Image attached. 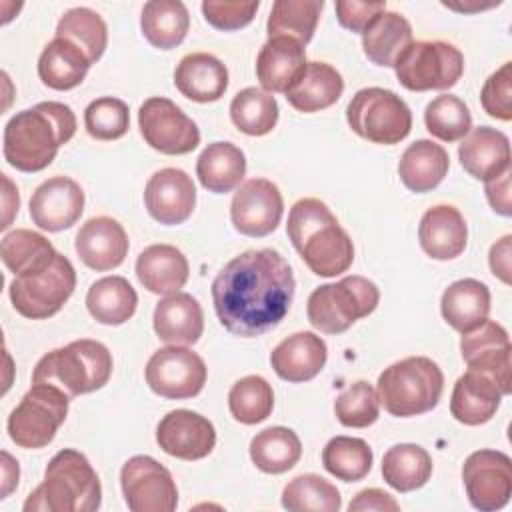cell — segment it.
Here are the masks:
<instances>
[{"instance_id": "25", "label": "cell", "mask_w": 512, "mask_h": 512, "mask_svg": "<svg viewBox=\"0 0 512 512\" xmlns=\"http://www.w3.org/2000/svg\"><path fill=\"white\" fill-rule=\"evenodd\" d=\"M326 358V342L314 332H294L270 352L274 372L286 382L312 380L324 368Z\"/></svg>"}, {"instance_id": "26", "label": "cell", "mask_w": 512, "mask_h": 512, "mask_svg": "<svg viewBox=\"0 0 512 512\" xmlns=\"http://www.w3.org/2000/svg\"><path fill=\"white\" fill-rule=\"evenodd\" d=\"M154 332L162 342L190 346L204 332V314L198 300L188 292L164 296L154 308Z\"/></svg>"}, {"instance_id": "33", "label": "cell", "mask_w": 512, "mask_h": 512, "mask_svg": "<svg viewBox=\"0 0 512 512\" xmlns=\"http://www.w3.org/2000/svg\"><path fill=\"white\" fill-rule=\"evenodd\" d=\"M412 42L410 22L392 10L380 12L362 32V50L376 66H394Z\"/></svg>"}, {"instance_id": "3", "label": "cell", "mask_w": 512, "mask_h": 512, "mask_svg": "<svg viewBox=\"0 0 512 512\" xmlns=\"http://www.w3.org/2000/svg\"><path fill=\"white\" fill-rule=\"evenodd\" d=\"M286 232L316 276L334 278L352 266V238L322 200L300 198L288 212Z\"/></svg>"}, {"instance_id": "16", "label": "cell", "mask_w": 512, "mask_h": 512, "mask_svg": "<svg viewBox=\"0 0 512 512\" xmlns=\"http://www.w3.org/2000/svg\"><path fill=\"white\" fill-rule=\"evenodd\" d=\"M460 352L468 370L492 378L506 394L512 390V346L504 326L494 320H482L478 326L462 332Z\"/></svg>"}, {"instance_id": "21", "label": "cell", "mask_w": 512, "mask_h": 512, "mask_svg": "<svg viewBox=\"0 0 512 512\" xmlns=\"http://www.w3.org/2000/svg\"><path fill=\"white\" fill-rule=\"evenodd\" d=\"M74 248L88 268L106 272L124 262L128 254V236L118 220L96 216L80 226Z\"/></svg>"}, {"instance_id": "1", "label": "cell", "mask_w": 512, "mask_h": 512, "mask_svg": "<svg viewBox=\"0 0 512 512\" xmlns=\"http://www.w3.org/2000/svg\"><path fill=\"white\" fill-rule=\"evenodd\" d=\"M294 288L292 268L280 252L272 248L246 250L212 280L214 310L230 334L262 336L284 320Z\"/></svg>"}, {"instance_id": "35", "label": "cell", "mask_w": 512, "mask_h": 512, "mask_svg": "<svg viewBox=\"0 0 512 512\" xmlns=\"http://www.w3.org/2000/svg\"><path fill=\"white\" fill-rule=\"evenodd\" d=\"M442 318L458 332H466L488 318L490 290L484 282L462 278L452 282L440 300Z\"/></svg>"}, {"instance_id": "57", "label": "cell", "mask_w": 512, "mask_h": 512, "mask_svg": "<svg viewBox=\"0 0 512 512\" xmlns=\"http://www.w3.org/2000/svg\"><path fill=\"white\" fill-rule=\"evenodd\" d=\"M18 476H20L18 462L6 450H2V496L0 498H6L18 486Z\"/></svg>"}, {"instance_id": "52", "label": "cell", "mask_w": 512, "mask_h": 512, "mask_svg": "<svg viewBox=\"0 0 512 512\" xmlns=\"http://www.w3.org/2000/svg\"><path fill=\"white\" fill-rule=\"evenodd\" d=\"M386 10V2H362V0H338L336 2V18L342 28L352 32H364L368 24Z\"/></svg>"}, {"instance_id": "11", "label": "cell", "mask_w": 512, "mask_h": 512, "mask_svg": "<svg viewBox=\"0 0 512 512\" xmlns=\"http://www.w3.org/2000/svg\"><path fill=\"white\" fill-rule=\"evenodd\" d=\"M76 288V272L64 254H56L54 262L34 276L14 278L8 294L14 310L30 320L54 316Z\"/></svg>"}, {"instance_id": "42", "label": "cell", "mask_w": 512, "mask_h": 512, "mask_svg": "<svg viewBox=\"0 0 512 512\" xmlns=\"http://www.w3.org/2000/svg\"><path fill=\"white\" fill-rule=\"evenodd\" d=\"M230 120L248 136H264L278 122V102L262 88L248 86L232 98Z\"/></svg>"}, {"instance_id": "5", "label": "cell", "mask_w": 512, "mask_h": 512, "mask_svg": "<svg viewBox=\"0 0 512 512\" xmlns=\"http://www.w3.org/2000/svg\"><path fill=\"white\" fill-rule=\"evenodd\" d=\"M112 376L110 350L90 338H80L64 348L44 354L32 372V382L54 384L70 398L100 390Z\"/></svg>"}, {"instance_id": "24", "label": "cell", "mask_w": 512, "mask_h": 512, "mask_svg": "<svg viewBox=\"0 0 512 512\" xmlns=\"http://www.w3.org/2000/svg\"><path fill=\"white\" fill-rule=\"evenodd\" d=\"M458 158L472 178L488 182L510 168V140L496 128L478 126L462 138Z\"/></svg>"}, {"instance_id": "28", "label": "cell", "mask_w": 512, "mask_h": 512, "mask_svg": "<svg viewBox=\"0 0 512 512\" xmlns=\"http://www.w3.org/2000/svg\"><path fill=\"white\" fill-rule=\"evenodd\" d=\"M174 84L182 96L194 102H216L228 88V70L222 60L208 52L186 54L176 70Z\"/></svg>"}, {"instance_id": "49", "label": "cell", "mask_w": 512, "mask_h": 512, "mask_svg": "<svg viewBox=\"0 0 512 512\" xmlns=\"http://www.w3.org/2000/svg\"><path fill=\"white\" fill-rule=\"evenodd\" d=\"M84 126L94 140H118L130 126L128 104L114 96L96 98L84 110Z\"/></svg>"}, {"instance_id": "38", "label": "cell", "mask_w": 512, "mask_h": 512, "mask_svg": "<svg viewBox=\"0 0 512 512\" xmlns=\"http://www.w3.org/2000/svg\"><path fill=\"white\" fill-rule=\"evenodd\" d=\"M140 28L154 48L172 50L188 34V8L180 0H150L142 8Z\"/></svg>"}, {"instance_id": "55", "label": "cell", "mask_w": 512, "mask_h": 512, "mask_svg": "<svg viewBox=\"0 0 512 512\" xmlns=\"http://www.w3.org/2000/svg\"><path fill=\"white\" fill-rule=\"evenodd\" d=\"M510 242H512L510 234L502 236L498 242L492 244L488 254L492 274L498 276L504 284H510Z\"/></svg>"}, {"instance_id": "15", "label": "cell", "mask_w": 512, "mask_h": 512, "mask_svg": "<svg viewBox=\"0 0 512 512\" xmlns=\"http://www.w3.org/2000/svg\"><path fill=\"white\" fill-rule=\"evenodd\" d=\"M462 480L476 510H500L512 496V460L500 450H476L464 460Z\"/></svg>"}, {"instance_id": "17", "label": "cell", "mask_w": 512, "mask_h": 512, "mask_svg": "<svg viewBox=\"0 0 512 512\" xmlns=\"http://www.w3.org/2000/svg\"><path fill=\"white\" fill-rule=\"evenodd\" d=\"M284 212V200L278 186L268 178H250L232 196L230 218L236 232L262 238L272 234Z\"/></svg>"}, {"instance_id": "9", "label": "cell", "mask_w": 512, "mask_h": 512, "mask_svg": "<svg viewBox=\"0 0 512 512\" xmlns=\"http://www.w3.org/2000/svg\"><path fill=\"white\" fill-rule=\"evenodd\" d=\"M68 402L70 396L62 388L32 382V388L8 416L6 428L10 440L28 450L48 446L66 420Z\"/></svg>"}, {"instance_id": "6", "label": "cell", "mask_w": 512, "mask_h": 512, "mask_svg": "<svg viewBox=\"0 0 512 512\" xmlns=\"http://www.w3.org/2000/svg\"><path fill=\"white\" fill-rule=\"evenodd\" d=\"M444 374L428 356L402 358L378 376L380 404L398 418L430 412L440 402Z\"/></svg>"}, {"instance_id": "50", "label": "cell", "mask_w": 512, "mask_h": 512, "mask_svg": "<svg viewBox=\"0 0 512 512\" xmlns=\"http://www.w3.org/2000/svg\"><path fill=\"white\" fill-rule=\"evenodd\" d=\"M260 2L250 0H204L202 2V14L210 26L216 30L232 32L248 26L258 10Z\"/></svg>"}, {"instance_id": "19", "label": "cell", "mask_w": 512, "mask_h": 512, "mask_svg": "<svg viewBox=\"0 0 512 512\" xmlns=\"http://www.w3.org/2000/svg\"><path fill=\"white\" fill-rule=\"evenodd\" d=\"M144 206L148 214L164 226L182 224L194 212L196 186L180 168L156 170L146 182Z\"/></svg>"}, {"instance_id": "27", "label": "cell", "mask_w": 512, "mask_h": 512, "mask_svg": "<svg viewBox=\"0 0 512 512\" xmlns=\"http://www.w3.org/2000/svg\"><path fill=\"white\" fill-rule=\"evenodd\" d=\"M502 396L506 392L492 378L476 370H466L452 388L450 412L466 426H480L492 420Z\"/></svg>"}, {"instance_id": "34", "label": "cell", "mask_w": 512, "mask_h": 512, "mask_svg": "<svg viewBox=\"0 0 512 512\" xmlns=\"http://www.w3.org/2000/svg\"><path fill=\"white\" fill-rule=\"evenodd\" d=\"M246 174V156L232 142L208 144L196 160V176L200 184L214 194L232 192Z\"/></svg>"}, {"instance_id": "4", "label": "cell", "mask_w": 512, "mask_h": 512, "mask_svg": "<svg viewBox=\"0 0 512 512\" xmlns=\"http://www.w3.org/2000/svg\"><path fill=\"white\" fill-rule=\"evenodd\" d=\"M102 502V486L88 458L64 448L52 456L44 480L26 498V512H92Z\"/></svg>"}, {"instance_id": "43", "label": "cell", "mask_w": 512, "mask_h": 512, "mask_svg": "<svg viewBox=\"0 0 512 512\" xmlns=\"http://www.w3.org/2000/svg\"><path fill=\"white\" fill-rule=\"evenodd\" d=\"M56 36L74 42L94 64L102 58L108 44V28L98 12L86 6L70 8L62 14Z\"/></svg>"}, {"instance_id": "31", "label": "cell", "mask_w": 512, "mask_h": 512, "mask_svg": "<svg viewBox=\"0 0 512 512\" xmlns=\"http://www.w3.org/2000/svg\"><path fill=\"white\" fill-rule=\"evenodd\" d=\"M344 92L340 72L326 62H308L298 82L286 92L292 108L304 114L320 112L338 102Z\"/></svg>"}, {"instance_id": "14", "label": "cell", "mask_w": 512, "mask_h": 512, "mask_svg": "<svg viewBox=\"0 0 512 512\" xmlns=\"http://www.w3.org/2000/svg\"><path fill=\"white\" fill-rule=\"evenodd\" d=\"M138 126L146 144L162 154H188L200 144L196 122L172 100L152 96L138 110Z\"/></svg>"}, {"instance_id": "13", "label": "cell", "mask_w": 512, "mask_h": 512, "mask_svg": "<svg viewBox=\"0 0 512 512\" xmlns=\"http://www.w3.org/2000/svg\"><path fill=\"white\" fill-rule=\"evenodd\" d=\"M124 500L132 512H172L178 488L166 466L146 454L132 456L120 470Z\"/></svg>"}, {"instance_id": "48", "label": "cell", "mask_w": 512, "mask_h": 512, "mask_svg": "<svg viewBox=\"0 0 512 512\" xmlns=\"http://www.w3.org/2000/svg\"><path fill=\"white\" fill-rule=\"evenodd\" d=\"M334 414L346 428H366L380 416L378 392L366 380H356L336 396Z\"/></svg>"}, {"instance_id": "53", "label": "cell", "mask_w": 512, "mask_h": 512, "mask_svg": "<svg viewBox=\"0 0 512 512\" xmlns=\"http://www.w3.org/2000/svg\"><path fill=\"white\" fill-rule=\"evenodd\" d=\"M348 510L350 512H370V510H376V512H386V510H400V504L384 490L380 488H364L360 490L348 504Z\"/></svg>"}, {"instance_id": "32", "label": "cell", "mask_w": 512, "mask_h": 512, "mask_svg": "<svg viewBox=\"0 0 512 512\" xmlns=\"http://www.w3.org/2000/svg\"><path fill=\"white\" fill-rule=\"evenodd\" d=\"M92 62L70 40L54 36L38 58V76L52 90H72L88 74Z\"/></svg>"}, {"instance_id": "46", "label": "cell", "mask_w": 512, "mask_h": 512, "mask_svg": "<svg viewBox=\"0 0 512 512\" xmlns=\"http://www.w3.org/2000/svg\"><path fill=\"white\" fill-rule=\"evenodd\" d=\"M228 408L234 420L242 424H258L272 414L274 392L266 378L250 374L232 384L228 392Z\"/></svg>"}, {"instance_id": "39", "label": "cell", "mask_w": 512, "mask_h": 512, "mask_svg": "<svg viewBox=\"0 0 512 512\" xmlns=\"http://www.w3.org/2000/svg\"><path fill=\"white\" fill-rule=\"evenodd\" d=\"M302 442L298 434L286 426H270L260 430L250 442V458L254 466L266 474H282L298 464Z\"/></svg>"}, {"instance_id": "18", "label": "cell", "mask_w": 512, "mask_h": 512, "mask_svg": "<svg viewBox=\"0 0 512 512\" xmlns=\"http://www.w3.org/2000/svg\"><path fill=\"white\" fill-rule=\"evenodd\" d=\"M158 446L180 460L206 458L216 446L214 424L192 410L178 408L168 412L156 426Z\"/></svg>"}, {"instance_id": "40", "label": "cell", "mask_w": 512, "mask_h": 512, "mask_svg": "<svg viewBox=\"0 0 512 512\" xmlns=\"http://www.w3.org/2000/svg\"><path fill=\"white\" fill-rule=\"evenodd\" d=\"M432 476V458L418 444H394L382 458V478L398 492L422 488Z\"/></svg>"}, {"instance_id": "23", "label": "cell", "mask_w": 512, "mask_h": 512, "mask_svg": "<svg viewBox=\"0 0 512 512\" xmlns=\"http://www.w3.org/2000/svg\"><path fill=\"white\" fill-rule=\"evenodd\" d=\"M422 250L434 260L458 258L468 242V226L458 208L438 204L428 208L418 226Z\"/></svg>"}, {"instance_id": "20", "label": "cell", "mask_w": 512, "mask_h": 512, "mask_svg": "<svg viewBox=\"0 0 512 512\" xmlns=\"http://www.w3.org/2000/svg\"><path fill=\"white\" fill-rule=\"evenodd\" d=\"M84 212V190L68 176L44 180L30 198L32 222L46 232H60L74 226Z\"/></svg>"}, {"instance_id": "2", "label": "cell", "mask_w": 512, "mask_h": 512, "mask_svg": "<svg viewBox=\"0 0 512 512\" xmlns=\"http://www.w3.org/2000/svg\"><path fill=\"white\" fill-rule=\"evenodd\" d=\"M76 132V116L68 104L38 102L16 112L4 126V160L20 172H40L52 164L60 146Z\"/></svg>"}, {"instance_id": "8", "label": "cell", "mask_w": 512, "mask_h": 512, "mask_svg": "<svg viewBox=\"0 0 512 512\" xmlns=\"http://www.w3.org/2000/svg\"><path fill=\"white\" fill-rule=\"evenodd\" d=\"M346 120L360 138L384 146L402 142L412 130L408 104L396 92L378 86L362 88L352 96Z\"/></svg>"}, {"instance_id": "22", "label": "cell", "mask_w": 512, "mask_h": 512, "mask_svg": "<svg viewBox=\"0 0 512 512\" xmlns=\"http://www.w3.org/2000/svg\"><path fill=\"white\" fill-rule=\"evenodd\" d=\"M304 44L292 38H268L256 58V76L264 92L286 94L306 68Z\"/></svg>"}, {"instance_id": "44", "label": "cell", "mask_w": 512, "mask_h": 512, "mask_svg": "<svg viewBox=\"0 0 512 512\" xmlns=\"http://www.w3.org/2000/svg\"><path fill=\"white\" fill-rule=\"evenodd\" d=\"M372 450L366 440L354 436H334L322 450L324 468L344 482H358L372 470Z\"/></svg>"}, {"instance_id": "37", "label": "cell", "mask_w": 512, "mask_h": 512, "mask_svg": "<svg viewBox=\"0 0 512 512\" xmlns=\"http://www.w3.org/2000/svg\"><path fill=\"white\" fill-rule=\"evenodd\" d=\"M56 254L50 240L28 228L8 232L0 244L2 262L16 278L40 274L54 262Z\"/></svg>"}, {"instance_id": "10", "label": "cell", "mask_w": 512, "mask_h": 512, "mask_svg": "<svg viewBox=\"0 0 512 512\" xmlns=\"http://www.w3.org/2000/svg\"><path fill=\"white\" fill-rule=\"evenodd\" d=\"M392 68L406 90H446L462 78L464 56L450 42L416 40L400 54Z\"/></svg>"}, {"instance_id": "7", "label": "cell", "mask_w": 512, "mask_h": 512, "mask_svg": "<svg viewBox=\"0 0 512 512\" xmlns=\"http://www.w3.org/2000/svg\"><path fill=\"white\" fill-rule=\"evenodd\" d=\"M380 302L378 286L364 276H346L318 286L308 296V322L322 334H342L356 320L372 314Z\"/></svg>"}, {"instance_id": "29", "label": "cell", "mask_w": 512, "mask_h": 512, "mask_svg": "<svg viewBox=\"0 0 512 512\" xmlns=\"http://www.w3.org/2000/svg\"><path fill=\"white\" fill-rule=\"evenodd\" d=\"M188 260L172 244H150L136 258V276L152 294H174L188 280Z\"/></svg>"}, {"instance_id": "47", "label": "cell", "mask_w": 512, "mask_h": 512, "mask_svg": "<svg viewBox=\"0 0 512 512\" xmlns=\"http://www.w3.org/2000/svg\"><path fill=\"white\" fill-rule=\"evenodd\" d=\"M424 124L434 138L442 142H456L472 130V116L458 96L440 94L428 102L424 110Z\"/></svg>"}, {"instance_id": "36", "label": "cell", "mask_w": 512, "mask_h": 512, "mask_svg": "<svg viewBox=\"0 0 512 512\" xmlns=\"http://www.w3.org/2000/svg\"><path fill=\"white\" fill-rule=\"evenodd\" d=\"M138 306V294L124 276H104L96 280L86 294L90 316L106 326L128 322Z\"/></svg>"}, {"instance_id": "30", "label": "cell", "mask_w": 512, "mask_h": 512, "mask_svg": "<svg viewBox=\"0 0 512 512\" xmlns=\"http://www.w3.org/2000/svg\"><path fill=\"white\" fill-rule=\"evenodd\" d=\"M448 152L432 140H416L410 144L398 162V176L402 184L416 194L434 190L448 174Z\"/></svg>"}, {"instance_id": "12", "label": "cell", "mask_w": 512, "mask_h": 512, "mask_svg": "<svg viewBox=\"0 0 512 512\" xmlns=\"http://www.w3.org/2000/svg\"><path fill=\"white\" fill-rule=\"evenodd\" d=\"M144 376L154 394L170 400H184L202 392L208 368L194 350L170 344L150 356Z\"/></svg>"}, {"instance_id": "41", "label": "cell", "mask_w": 512, "mask_h": 512, "mask_svg": "<svg viewBox=\"0 0 512 512\" xmlns=\"http://www.w3.org/2000/svg\"><path fill=\"white\" fill-rule=\"evenodd\" d=\"M322 0H276L268 16V38H292L300 44H308L316 32Z\"/></svg>"}, {"instance_id": "51", "label": "cell", "mask_w": 512, "mask_h": 512, "mask_svg": "<svg viewBox=\"0 0 512 512\" xmlns=\"http://www.w3.org/2000/svg\"><path fill=\"white\" fill-rule=\"evenodd\" d=\"M482 108L488 116L508 122L512 120V62H504L482 86Z\"/></svg>"}, {"instance_id": "54", "label": "cell", "mask_w": 512, "mask_h": 512, "mask_svg": "<svg viewBox=\"0 0 512 512\" xmlns=\"http://www.w3.org/2000/svg\"><path fill=\"white\" fill-rule=\"evenodd\" d=\"M510 174L512 170H504L500 176L484 182V192L486 198L492 206L494 212H498L500 216H510L512 214V204H510Z\"/></svg>"}, {"instance_id": "45", "label": "cell", "mask_w": 512, "mask_h": 512, "mask_svg": "<svg viewBox=\"0 0 512 512\" xmlns=\"http://www.w3.org/2000/svg\"><path fill=\"white\" fill-rule=\"evenodd\" d=\"M282 506L290 512H338V488L318 474H300L282 490Z\"/></svg>"}, {"instance_id": "56", "label": "cell", "mask_w": 512, "mask_h": 512, "mask_svg": "<svg viewBox=\"0 0 512 512\" xmlns=\"http://www.w3.org/2000/svg\"><path fill=\"white\" fill-rule=\"evenodd\" d=\"M2 182H4V220H2L0 228L6 230L12 222V216L18 214L20 196H18V190L14 188V184L10 182V178L6 174H2Z\"/></svg>"}]
</instances>
